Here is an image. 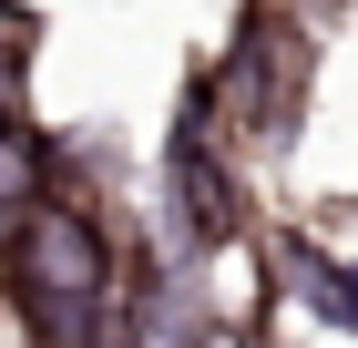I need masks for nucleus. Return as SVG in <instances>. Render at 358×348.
<instances>
[{"label":"nucleus","mask_w":358,"mask_h":348,"mask_svg":"<svg viewBox=\"0 0 358 348\" xmlns=\"http://www.w3.org/2000/svg\"><path fill=\"white\" fill-rule=\"evenodd\" d=\"M113 277H123L113 225H103L92 205H72V195H52V205L31 215L21 236L0 246V287H10V297H72V307H113Z\"/></svg>","instance_id":"nucleus-1"},{"label":"nucleus","mask_w":358,"mask_h":348,"mask_svg":"<svg viewBox=\"0 0 358 348\" xmlns=\"http://www.w3.org/2000/svg\"><path fill=\"white\" fill-rule=\"evenodd\" d=\"M62 195V174H52V144L31 134V113L21 103H0V246L21 236L31 215Z\"/></svg>","instance_id":"nucleus-2"},{"label":"nucleus","mask_w":358,"mask_h":348,"mask_svg":"<svg viewBox=\"0 0 358 348\" xmlns=\"http://www.w3.org/2000/svg\"><path fill=\"white\" fill-rule=\"evenodd\" d=\"M276 267H287V287H307L317 297V318H338V328H358V267H328V256H317V246H276Z\"/></svg>","instance_id":"nucleus-3"}]
</instances>
